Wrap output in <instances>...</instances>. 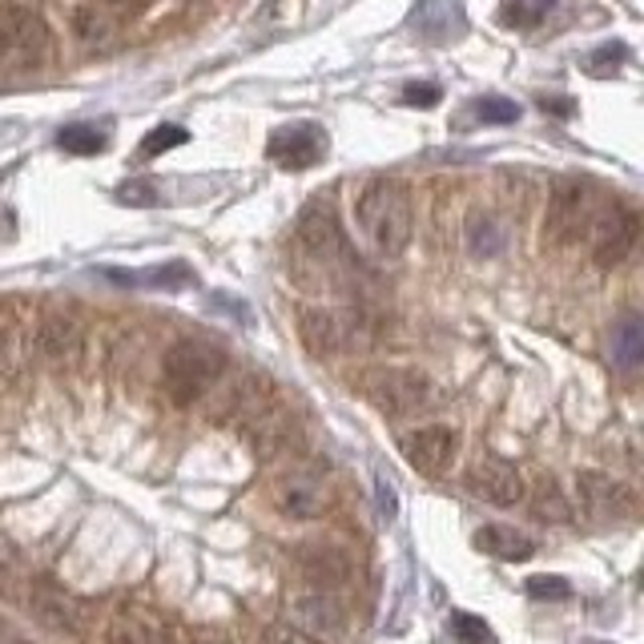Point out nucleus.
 <instances>
[{
  "mask_svg": "<svg viewBox=\"0 0 644 644\" xmlns=\"http://www.w3.org/2000/svg\"><path fill=\"white\" fill-rule=\"evenodd\" d=\"M354 218L383 258H399L411 247V189L399 177H371L354 198Z\"/></svg>",
  "mask_w": 644,
  "mask_h": 644,
  "instance_id": "f257e3e1",
  "label": "nucleus"
},
{
  "mask_svg": "<svg viewBox=\"0 0 644 644\" xmlns=\"http://www.w3.org/2000/svg\"><path fill=\"white\" fill-rule=\"evenodd\" d=\"M226 375V351L206 339H177L162 359V391L174 407H194Z\"/></svg>",
  "mask_w": 644,
  "mask_h": 644,
  "instance_id": "f03ea898",
  "label": "nucleus"
},
{
  "mask_svg": "<svg viewBox=\"0 0 644 644\" xmlns=\"http://www.w3.org/2000/svg\"><path fill=\"white\" fill-rule=\"evenodd\" d=\"M298 339L310 354L318 359H330V354H347V351H371L379 339L375 318L359 310V306H347V310H327V306H306L298 315Z\"/></svg>",
  "mask_w": 644,
  "mask_h": 644,
  "instance_id": "7ed1b4c3",
  "label": "nucleus"
},
{
  "mask_svg": "<svg viewBox=\"0 0 644 644\" xmlns=\"http://www.w3.org/2000/svg\"><path fill=\"white\" fill-rule=\"evenodd\" d=\"M270 500L286 520H298V524L323 520L335 507V483H330L327 463H294L291 471H282L274 480Z\"/></svg>",
  "mask_w": 644,
  "mask_h": 644,
  "instance_id": "20e7f679",
  "label": "nucleus"
},
{
  "mask_svg": "<svg viewBox=\"0 0 644 644\" xmlns=\"http://www.w3.org/2000/svg\"><path fill=\"white\" fill-rule=\"evenodd\" d=\"M585 234H588V250H592V262L612 270L633 254L636 234H641V222H636V214L629 210V206H621V201H604V206L592 210Z\"/></svg>",
  "mask_w": 644,
  "mask_h": 644,
  "instance_id": "39448f33",
  "label": "nucleus"
},
{
  "mask_svg": "<svg viewBox=\"0 0 644 644\" xmlns=\"http://www.w3.org/2000/svg\"><path fill=\"white\" fill-rule=\"evenodd\" d=\"M274 399V383H270L266 371H238L230 379H218L214 383L210 399V419L214 423H242L247 427L258 411Z\"/></svg>",
  "mask_w": 644,
  "mask_h": 644,
  "instance_id": "423d86ee",
  "label": "nucleus"
},
{
  "mask_svg": "<svg viewBox=\"0 0 644 644\" xmlns=\"http://www.w3.org/2000/svg\"><path fill=\"white\" fill-rule=\"evenodd\" d=\"M298 247L315 258L318 266H339L351 258L347 250V234L339 226V210L327 198H315L298 218Z\"/></svg>",
  "mask_w": 644,
  "mask_h": 644,
  "instance_id": "0eeeda50",
  "label": "nucleus"
},
{
  "mask_svg": "<svg viewBox=\"0 0 644 644\" xmlns=\"http://www.w3.org/2000/svg\"><path fill=\"white\" fill-rule=\"evenodd\" d=\"M592 210H597L592 189L580 186V182H560L548 201V214H544V242L548 247H572L576 238L585 234Z\"/></svg>",
  "mask_w": 644,
  "mask_h": 644,
  "instance_id": "6e6552de",
  "label": "nucleus"
},
{
  "mask_svg": "<svg viewBox=\"0 0 644 644\" xmlns=\"http://www.w3.org/2000/svg\"><path fill=\"white\" fill-rule=\"evenodd\" d=\"M0 57L17 65H41L48 57V24L33 9L0 4Z\"/></svg>",
  "mask_w": 644,
  "mask_h": 644,
  "instance_id": "1a4fd4ad",
  "label": "nucleus"
},
{
  "mask_svg": "<svg viewBox=\"0 0 644 644\" xmlns=\"http://www.w3.org/2000/svg\"><path fill=\"white\" fill-rule=\"evenodd\" d=\"M367 399L375 403L383 415H407V411L423 407L427 399V379L419 371H399V367H386V371H371V379L363 383Z\"/></svg>",
  "mask_w": 644,
  "mask_h": 644,
  "instance_id": "9d476101",
  "label": "nucleus"
},
{
  "mask_svg": "<svg viewBox=\"0 0 644 644\" xmlns=\"http://www.w3.org/2000/svg\"><path fill=\"white\" fill-rule=\"evenodd\" d=\"M459 456V435L444 423H432V427H419V432H411L403 439V459H407L411 468L419 471V476H444Z\"/></svg>",
  "mask_w": 644,
  "mask_h": 644,
  "instance_id": "9b49d317",
  "label": "nucleus"
},
{
  "mask_svg": "<svg viewBox=\"0 0 644 644\" xmlns=\"http://www.w3.org/2000/svg\"><path fill=\"white\" fill-rule=\"evenodd\" d=\"M576 495H580V507L588 515H597V520H629V515H636V495L612 476H600V471H576Z\"/></svg>",
  "mask_w": 644,
  "mask_h": 644,
  "instance_id": "f8f14e48",
  "label": "nucleus"
},
{
  "mask_svg": "<svg viewBox=\"0 0 644 644\" xmlns=\"http://www.w3.org/2000/svg\"><path fill=\"white\" fill-rule=\"evenodd\" d=\"M468 488L480 495L483 504H492V507H515V504H524V495H527L524 476H520L507 459H480L468 476Z\"/></svg>",
  "mask_w": 644,
  "mask_h": 644,
  "instance_id": "ddd939ff",
  "label": "nucleus"
},
{
  "mask_svg": "<svg viewBox=\"0 0 644 644\" xmlns=\"http://www.w3.org/2000/svg\"><path fill=\"white\" fill-rule=\"evenodd\" d=\"M36 351H41L45 363H57V367L77 363L85 351V327L73 315H65V310H53L36 327Z\"/></svg>",
  "mask_w": 644,
  "mask_h": 644,
  "instance_id": "4468645a",
  "label": "nucleus"
},
{
  "mask_svg": "<svg viewBox=\"0 0 644 644\" xmlns=\"http://www.w3.org/2000/svg\"><path fill=\"white\" fill-rule=\"evenodd\" d=\"M291 621L294 629H303V633H323V636H342L347 633V609H342V600H335L327 588H318V592H306L291 604Z\"/></svg>",
  "mask_w": 644,
  "mask_h": 644,
  "instance_id": "2eb2a0df",
  "label": "nucleus"
},
{
  "mask_svg": "<svg viewBox=\"0 0 644 644\" xmlns=\"http://www.w3.org/2000/svg\"><path fill=\"white\" fill-rule=\"evenodd\" d=\"M327 150V133L318 125H286L270 138V162L286 165V170H306L315 165Z\"/></svg>",
  "mask_w": 644,
  "mask_h": 644,
  "instance_id": "dca6fc26",
  "label": "nucleus"
},
{
  "mask_svg": "<svg viewBox=\"0 0 644 644\" xmlns=\"http://www.w3.org/2000/svg\"><path fill=\"white\" fill-rule=\"evenodd\" d=\"M106 644H177V633L150 609L129 604L106 624Z\"/></svg>",
  "mask_w": 644,
  "mask_h": 644,
  "instance_id": "f3484780",
  "label": "nucleus"
},
{
  "mask_svg": "<svg viewBox=\"0 0 644 644\" xmlns=\"http://www.w3.org/2000/svg\"><path fill=\"white\" fill-rule=\"evenodd\" d=\"M411 29L432 45H451L456 36L468 33V17L459 9V0H423L411 12Z\"/></svg>",
  "mask_w": 644,
  "mask_h": 644,
  "instance_id": "a211bd4d",
  "label": "nucleus"
},
{
  "mask_svg": "<svg viewBox=\"0 0 644 644\" xmlns=\"http://www.w3.org/2000/svg\"><path fill=\"white\" fill-rule=\"evenodd\" d=\"M303 572L315 580L318 588H342V585H351V576H354V560L347 556V552L339 548H330V544H318V548H306L303 556Z\"/></svg>",
  "mask_w": 644,
  "mask_h": 644,
  "instance_id": "6ab92c4d",
  "label": "nucleus"
},
{
  "mask_svg": "<svg viewBox=\"0 0 644 644\" xmlns=\"http://www.w3.org/2000/svg\"><path fill=\"white\" fill-rule=\"evenodd\" d=\"M73 33H77V41L85 48H94V53H109L121 36L118 21L109 17V9H97V4H77L73 9Z\"/></svg>",
  "mask_w": 644,
  "mask_h": 644,
  "instance_id": "aec40b11",
  "label": "nucleus"
},
{
  "mask_svg": "<svg viewBox=\"0 0 644 644\" xmlns=\"http://www.w3.org/2000/svg\"><path fill=\"white\" fill-rule=\"evenodd\" d=\"M609 354H612V367L624 371V375H633L636 367L644 363V323L641 315H621V323L612 327V339H609Z\"/></svg>",
  "mask_w": 644,
  "mask_h": 644,
  "instance_id": "412c9836",
  "label": "nucleus"
},
{
  "mask_svg": "<svg viewBox=\"0 0 644 644\" xmlns=\"http://www.w3.org/2000/svg\"><path fill=\"white\" fill-rule=\"evenodd\" d=\"M476 548L483 552V556H495V560H532V552H536V544L527 536H520L515 527H504V524H483L480 532H476Z\"/></svg>",
  "mask_w": 644,
  "mask_h": 644,
  "instance_id": "4be33fe9",
  "label": "nucleus"
},
{
  "mask_svg": "<svg viewBox=\"0 0 644 644\" xmlns=\"http://www.w3.org/2000/svg\"><path fill=\"white\" fill-rule=\"evenodd\" d=\"M109 279L121 282V286H150V291H182L194 282V270L186 262H165V266H150L141 274H121V270H109Z\"/></svg>",
  "mask_w": 644,
  "mask_h": 644,
  "instance_id": "5701e85b",
  "label": "nucleus"
},
{
  "mask_svg": "<svg viewBox=\"0 0 644 644\" xmlns=\"http://www.w3.org/2000/svg\"><path fill=\"white\" fill-rule=\"evenodd\" d=\"M463 242H468V250L476 258H495V254H504L507 230L500 218H492V214H471L468 226H463Z\"/></svg>",
  "mask_w": 644,
  "mask_h": 644,
  "instance_id": "b1692460",
  "label": "nucleus"
},
{
  "mask_svg": "<svg viewBox=\"0 0 644 644\" xmlns=\"http://www.w3.org/2000/svg\"><path fill=\"white\" fill-rule=\"evenodd\" d=\"M532 512L536 520H548V524H568L572 520V504L560 495V488L552 480H539L536 492H532Z\"/></svg>",
  "mask_w": 644,
  "mask_h": 644,
  "instance_id": "393cba45",
  "label": "nucleus"
},
{
  "mask_svg": "<svg viewBox=\"0 0 644 644\" xmlns=\"http://www.w3.org/2000/svg\"><path fill=\"white\" fill-rule=\"evenodd\" d=\"M57 141H61V150H65V153L89 157V153L106 150V129H97V125H65Z\"/></svg>",
  "mask_w": 644,
  "mask_h": 644,
  "instance_id": "a878e982",
  "label": "nucleus"
},
{
  "mask_svg": "<svg viewBox=\"0 0 644 644\" xmlns=\"http://www.w3.org/2000/svg\"><path fill=\"white\" fill-rule=\"evenodd\" d=\"M552 4H556V0H504L500 21L512 24V29H532V24H539L548 17Z\"/></svg>",
  "mask_w": 644,
  "mask_h": 644,
  "instance_id": "bb28decb",
  "label": "nucleus"
},
{
  "mask_svg": "<svg viewBox=\"0 0 644 644\" xmlns=\"http://www.w3.org/2000/svg\"><path fill=\"white\" fill-rule=\"evenodd\" d=\"M524 592L532 600H544V604H560V600L572 597V585H568L564 576H544V572H536V576H527V580H524Z\"/></svg>",
  "mask_w": 644,
  "mask_h": 644,
  "instance_id": "cd10ccee",
  "label": "nucleus"
},
{
  "mask_svg": "<svg viewBox=\"0 0 644 644\" xmlns=\"http://www.w3.org/2000/svg\"><path fill=\"white\" fill-rule=\"evenodd\" d=\"M515 118H520V106L507 97H480L476 101V121H483V125H512Z\"/></svg>",
  "mask_w": 644,
  "mask_h": 644,
  "instance_id": "c85d7f7f",
  "label": "nucleus"
},
{
  "mask_svg": "<svg viewBox=\"0 0 644 644\" xmlns=\"http://www.w3.org/2000/svg\"><path fill=\"white\" fill-rule=\"evenodd\" d=\"M186 138L189 133L182 125H157L150 138L141 141V153H145V157H157V153L174 150V145H186Z\"/></svg>",
  "mask_w": 644,
  "mask_h": 644,
  "instance_id": "c756f323",
  "label": "nucleus"
},
{
  "mask_svg": "<svg viewBox=\"0 0 644 644\" xmlns=\"http://www.w3.org/2000/svg\"><path fill=\"white\" fill-rule=\"evenodd\" d=\"M624 57H629V48H624V45H604V48H597V53L588 57V73H597V77H609L612 69H621Z\"/></svg>",
  "mask_w": 644,
  "mask_h": 644,
  "instance_id": "7c9ffc66",
  "label": "nucleus"
},
{
  "mask_svg": "<svg viewBox=\"0 0 644 644\" xmlns=\"http://www.w3.org/2000/svg\"><path fill=\"white\" fill-rule=\"evenodd\" d=\"M118 198L125 201V206H153V201H157V186L145 182V177H129L125 186L118 189Z\"/></svg>",
  "mask_w": 644,
  "mask_h": 644,
  "instance_id": "2f4dec72",
  "label": "nucleus"
},
{
  "mask_svg": "<svg viewBox=\"0 0 644 644\" xmlns=\"http://www.w3.org/2000/svg\"><path fill=\"white\" fill-rule=\"evenodd\" d=\"M451 629H456V633L463 636V641H471V644H480V641H488V636H492L488 621L471 616V612H456V616H451Z\"/></svg>",
  "mask_w": 644,
  "mask_h": 644,
  "instance_id": "473e14b6",
  "label": "nucleus"
},
{
  "mask_svg": "<svg viewBox=\"0 0 644 644\" xmlns=\"http://www.w3.org/2000/svg\"><path fill=\"white\" fill-rule=\"evenodd\" d=\"M439 85H432V81H411L407 89H403V101L407 106H415V109H432V106H439Z\"/></svg>",
  "mask_w": 644,
  "mask_h": 644,
  "instance_id": "72a5a7b5",
  "label": "nucleus"
},
{
  "mask_svg": "<svg viewBox=\"0 0 644 644\" xmlns=\"http://www.w3.org/2000/svg\"><path fill=\"white\" fill-rule=\"evenodd\" d=\"M266 644H318L310 633H303V629H294V624H274L266 633Z\"/></svg>",
  "mask_w": 644,
  "mask_h": 644,
  "instance_id": "f704fd0d",
  "label": "nucleus"
},
{
  "mask_svg": "<svg viewBox=\"0 0 644 644\" xmlns=\"http://www.w3.org/2000/svg\"><path fill=\"white\" fill-rule=\"evenodd\" d=\"M177 644H234V641L222 629H194V633L177 636Z\"/></svg>",
  "mask_w": 644,
  "mask_h": 644,
  "instance_id": "c9c22d12",
  "label": "nucleus"
},
{
  "mask_svg": "<svg viewBox=\"0 0 644 644\" xmlns=\"http://www.w3.org/2000/svg\"><path fill=\"white\" fill-rule=\"evenodd\" d=\"M97 4H106V9L121 12V17H138V12L150 9V0H97Z\"/></svg>",
  "mask_w": 644,
  "mask_h": 644,
  "instance_id": "e433bc0d",
  "label": "nucleus"
},
{
  "mask_svg": "<svg viewBox=\"0 0 644 644\" xmlns=\"http://www.w3.org/2000/svg\"><path fill=\"white\" fill-rule=\"evenodd\" d=\"M375 488H379V507H383V515H395L399 512V507H395V488H391L383 476L375 480Z\"/></svg>",
  "mask_w": 644,
  "mask_h": 644,
  "instance_id": "4c0bfd02",
  "label": "nucleus"
},
{
  "mask_svg": "<svg viewBox=\"0 0 644 644\" xmlns=\"http://www.w3.org/2000/svg\"><path fill=\"white\" fill-rule=\"evenodd\" d=\"M556 113V118H572V101H564V97H556V101H544V113Z\"/></svg>",
  "mask_w": 644,
  "mask_h": 644,
  "instance_id": "58836bf2",
  "label": "nucleus"
},
{
  "mask_svg": "<svg viewBox=\"0 0 644 644\" xmlns=\"http://www.w3.org/2000/svg\"><path fill=\"white\" fill-rule=\"evenodd\" d=\"M12 367V351H9V342H4V335H0V375Z\"/></svg>",
  "mask_w": 644,
  "mask_h": 644,
  "instance_id": "ea45409f",
  "label": "nucleus"
},
{
  "mask_svg": "<svg viewBox=\"0 0 644 644\" xmlns=\"http://www.w3.org/2000/svg\"><path fill=\"white\" fill-rule=\"evenodd\" d=\"M0 644H36V641H29V636H12V633H4V636H0Z\"/></svg>",
  "mask_w": 644,
  "mask_h": 644,
  "instance_id": "a19ab883",
  "label": "nucleus"
},
{
  "mask_svg": "<svg viewBox=\"0 0 644 644\" xmlns=\"http://www.w3.org/2000/svg\"><path fill=\"white\" fill-rule=\"evenodd\" d=\"M4 633H9V629H4V621H0V636H4Z\"/></svg>",
  "mask_w": 644,
  "mask_h": 644,
  "instance_id": "79ce46f5",
  "label": "nucleus"
}]
</instances>
